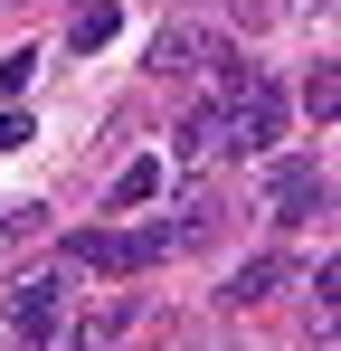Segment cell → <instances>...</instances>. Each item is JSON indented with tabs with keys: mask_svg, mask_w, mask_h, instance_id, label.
Masks as SVG:
<instances>
[{
	"mask_svg": "<svg viewBox=\"0 0 341 351\" xmlns=\"http://www.w3.org/2000/svg\"><path fill=\"white\" fill-rule=\"evenodd\" d=\"M162 247H170L162 228H86V237H66V256H76L86 276H142Z\"/></svg>",
	"mask_w": 341,
	"mask_h": 351,
	"instance_id": "1",
	"label": "cell"
},
{
	"mask_svg": "<svg viewBox=\"0 0 341 351\" xmlns=\"http://www.w3.org/2000/svg\"><path fill=\"white\" fill-rule=\"evenodd\" d=\"M323 199H332L323 162H275V171H266V209H275V228H303V219H323Z\"/></svg>",
	"mask_w": 341,
	"mask_h": 351,
	"instance_id": "2",
	"label": "cell"
},
{
	"mask_svg": "<svg viewBox=\"0 0 341 351\" xmlns=\"http://www.w3.org/2000/svg\"><path fill=\"white\" fill-rule=\"evenodd\" d=\"M10 332H19L29 351H38V342H57V285H48V276L10 294Z\"/></svg>",
	"mask_w": 341,
	"mask_h": 351,
	"instance_id": "3",
	"label": "cell"
},
{
	"mask_svg": "<svg viewBox=\"0 0 341 351\" xmlns=\"http://www.w3.org/2000/svg\"><path fill=\"white\" fill-rule=\"evenodd\" d=\"M218 152H237V123H227V105H199L180 123V162H218Z\"/></svg>",
	"mask_w": 341,
	"mask_h": 351,
	"instance_id": "4",
	"label": "cell"
},
{
	"mask_svg": "<svg viewBox=\"0 0 341 351\" xmlns=\"http://www.w3.org/2000/svg\"><path fill=\"white\" fill-rule=\"evenodd\" d=\"M275 285H284V256H247L227 276V304H256V294H275Z\"/></svg>",
	"mask_w": 341,
	"mask_h": 351,
	"instance_id": "5",
	"label": "cell"
},
{
	"mask_svg": "<svg viewBox=\"0 0 341 351\" xmlns=\"http://www.w3.org/2000/svg\"><path fill=\"white\" fill-rule=\"evenodd\" d=\"M199 58H209L199 29H162V38H152V66H162V76H180V66H199Z\"/></svg>",
	"mask_w": 341,
	"mask_h": 351,
	"instance_id": "6",
	"label": "cell"
},
{
	"mask_svg": "<svg viewBox=\"0 0 341 351\" xmlns=\"http://www.w3.org/2000/svg\"><path fill=\"white\" fill-rule=\"evenodd\" d=\"M142 199H162V162H123L114 171V209H142Z\"/></svg>",
	"mask_w": 341,
	"mask_h": 351,
	"instance_id": "7",
	"label": "cell"
},
{
	"mask_svg": "<svg viewBox=\"0 0 341 351\" xmlns=\"http://www.w3.org/2000/svg\"><path fill=\"white\" fill-rule=\"evenodd\" d=\"M66 38H76V48H105L114 38V0H86V10L66 19Z\"/></svg>",
	"mask_w": 341,
	"mask_h": 351,
	"instance_id": "8",
	"label": "cell"
},
{
	"mask_svg": "<svg viewBox=\"0 0 341 351\" xmlns=\"http://www.w3.org/2000/svg\"><path fill=\"white\" fill-rule=\"evenodd\" d=\"M303 114H313V123L341 114V76H332V66H313V76H303Z\"/></svg>",
	"mask_w": 341,
	"mask_h": 351,
	"instance_id": "9",
	"label": "cell"
},
{
	"mask_svg": "<svg viewBox=\"0 0 341 351\" xmlns=\"http://www.w3.org/2000/svg\"><path fill=\"white\" fill-rule=\"evenodd\" d=\"M29 76H38V48H10V58H0V95H19Z\"/></svg>",
	"mask_w": 341,
	"mask_h": 351,
	"instance_id": "10",
	"label": "cell"
},
{
	"mask_svg": "<svg viewBox=\"0 0 341 351\" xmlns=\"http://www.w3.org/2000/svg\"><path fill=\"white\" fill-rule=\"evenodd\" d=\"M19 143H29V114L10 105V114H0V152H19Z\"/></svg>",
	"mask_w": 341,
	"mask_h": 351,
	"instance_id": "11",
	"label": "cell"
}]
</instances>
